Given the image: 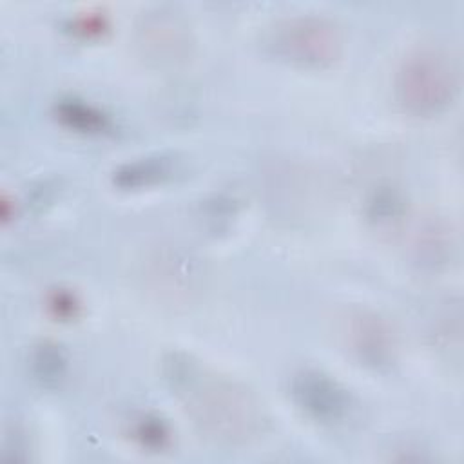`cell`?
I'll use <instances>...</instances> for the list:
<instances>
[{
    "label": "cell",
    "instance_id": "cell-1",
    "mask_svg": "<svg viewBox=\"0 0 464 464\" xmlns=\"http://www.w3.org/2000/svg\"><path fill=\"white\" fill-rule=\"evenodd\" d=\"M161 366L170 393L205 439L221 446H243L265 431V406L243 382L185 352L167 353Z\"/></svg>",
    "mask_w": 464,
    "mask_h": 464
},
{
    "label": "cell",
    "instance_id": "cell-2",
    "mask_svg": "<svg viewBox=\"0 0 464 464\" xmlns=\"http://www.w3.org/2000/svg\"><path fill=\"white\" fill-rule=\"evenodd\" d=\"M460 85V69L451 51L437 44L410 49L395 72V100L413 116H435L446 111Z\"/></svg>",
    "mask_w": 464,
    "mask_h": 464
},
{
    "label": "cell",
    "instance_id": "cell-3",
    "mask_svg": "<svg viewBox=\"0 0 464 464\" xmlns=\"http://www.w3.org/2000/svg\"><path fill=\"white\" fill-rule=\"evenodd\" d=\"M266 51L297 67L326 69L344 51L341 24L324 13H294L270 24L265 33Z\"/></svg>",
    "mask_w": 464,
    "mask_h": 464
},
{
    "label": "cell",
    "instance_id": "cell-4",
    "mask_svg": "<svg viewBox=\"0 0 464 464\" xmlns=\"http://www.w3.org/2000/svg\"><path fill=\"white\" fill-rule=\"evenodd\" d=\"M134 42L140 56L158 69H176L194 51V34L188 20L172 7L143 11L134 27Z\"/></svg>",
    "mask_w": 464,
    "mask_h": 464
},
{
    "label": "cell",
    "instance_id": "cell-5",
    "mask_svg": "<svg viewBox=\"0 0 464 464\" xmlns=\"http://www.w3.org/2000/svg\"><path fill=\"white\" fill-rule=\"evenodd\" d=\"M290 395L308 419L326 426L343 422L352 410L348 390L315 368H303L292 377Z\"/></svg>",
    "mask_w": 464,
    "mask_h": 464
},
{
    "label": "cell",
    "instance_id": "cell-6",
    "mask_svg": "<svg viewBox=\"0 0 464 464\" xmlns=\"http://www.w3.org/2000/svg\"><path fill=\"white\" fill-rule=\"evenodd\" d=\"M343 337L350 352L366 366L386 368L395 361L397 335L392 324L370 308H353L344 317Z\"/></svg>",
    "mask_w": 464,
    "mask_h": 464
},
{
    "label": "cell",
    "instance_id": "cell-7",
    "mask_svg": "<svg viewBox=\"0 0 464 464\" xmlns=\"http://www.w3.org/2000/svg\"><path fill=\"white\" fill-rule=\"evenodd\" d=\"M145 276L154 290H161L165 295L170 297L174 295V301L194 290V285L198 281L194 259L178 252L160 254L150 259Z\"/></svg>",
    "mask_w": 464,
    "mask_h": 464
},
{
    "label": "cell",
    "instance_id": "cell-8",
    "mask_svg": "<svg viewBox=\"0 0 464 464\" xmlns=\"http://www.w3.org/2000/svg\"><path fill=\"white\" fill-rule=\"evenodd\" d=\"M56 112L63 123L82 132H100L107 127L105 114L80 100H62L56 105Z\"/></svg>",
    "mask_w": 464,
    "mask_h": 464
},
{
    "label": "cell",
    "instance_id": "cell-9",
    "mask_svg": "<svg viewBox=\"0 0 464 464\" xmlns=\"http://www.w3.org/2000/svg\"><path fill=\"white\" fill-rule=\"evenodd\" d=\"M170 174V161L165 158H147L129 163L116 172V183L121 187H140L154 183Z\"/></svg>",
    "mask_w": 464,
    "mask_h": 464
},
{
    "label": "cell",
    "instance_id": "cell-10",
    "mask_svg": "<svg viewBox=\"0 0 464 464\" xmlns=\"http://www.w3.org/2000/svg\"><path fill=\"white\" fill-rule=\"evenodd\" d=\"M446 228H442L439 223H431L419 234L417 241V252L420 259L430 263H440L446 261V257L451 252V237L446 236Z\"/></svg>",
    "mask_w": 464,
    "mask_h": 464
},
{
    "label": "cell",
    "instance_id": "cell-11",
    "mask_svg": "<svg viewBox=\"0 0 464 464\" xmlns=\"http://www.w3.org/2000/svg\"><path fill=\"white\" fill-rule=\"evenodd\" d=\"M33 370L44 384L56 382L65 370V359L58 346L51 343H42L33 353Z\"/></svg>",
    "mask_w": 464,
    "mask_h": 464
},
{
    "label": "cell",
    "instance_id": "cell-12",
    "mask_svg": "<svg viewBox=\"0 0 464 464\" xmlns=\"http://www.w3.org/2000/svg\"><path fill=\"white\" fill-rule=\"evenodd\" d=\"M138 437L143 440V444L161 446L167 439V431L156 419H143L138 426Z\"/></svg>",
    "mask_w": 464,
    "mask_h": 464
}]
</instances>
